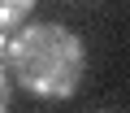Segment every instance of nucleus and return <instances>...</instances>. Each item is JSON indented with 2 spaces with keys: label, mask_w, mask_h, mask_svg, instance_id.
<instances>
[{
  "label": "nucleus",
  "mask_w": 130,
  "mask_h": 113,
  "mask_svg": "<svg viewBox=\"0 0 130 113\" xmlns=\"http://www.w3.org/2000/svg\"><path fill=\"white\" fill-rule=\"evenodd\" d=\"M87 74V44L61 22H26L9 39V78L35 100H70Z\"/></svg>",
  "instance_id": "1"
},
{
  "label": "nucleus",
  "mask_w": 130,
  "mask_h": 113,
  "mask_svg": "<svg viewBox=\"0 0 130 113\" xmlns=\"http://www.w3.org/2000/svg\"><path fill=\"white\" fill-rule=\"evenodd\" d=\"M0 78H9V39L0 35Z\"/></svg>",
  "instance_id": "4"
},
{
  "label": "nucleus",
  "mask_w": 130,
  "mask_h": 113,
  "mask_svg": "<svg viewBox=\"0 0 130 113\" xmlns=\"http://www.w3.org/2000/svg\"><path fill=\"white\" fill-rule=\"evenodd\" d=\"M13 109V78H0V113Z\"/></svg>",
  "instance_id": "3"
},
{
  "label": "nucleus",
  "mask_w": 130,
  "mask_h": 113,
  "mask_svg": "<svg viewBox=\"0 0 130 113\" xmlns=\"http://www.w3.org/2000/svg\"><path fill=\"white\" fill-rule=\"evenodd\" d=\"M30 9H35V0H0V35H5V31H18V26H26Z\"/></svg>",
  "instance_id": "2"
}]
</instances>
